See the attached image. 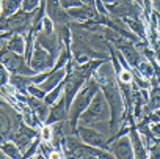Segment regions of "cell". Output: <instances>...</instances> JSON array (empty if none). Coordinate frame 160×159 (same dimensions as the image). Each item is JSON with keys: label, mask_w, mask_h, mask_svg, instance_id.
Returning a JSON list of instances; mask_svg holds the SVG:
<instances>
[{"label": "cell", "mask_w": 160, "mask_h": 159, "mask_svg": "<svg viewBox=\"0 0 160 159\" xmlns=\"http://www.w3.org/2000/svg\"><path fill=\"white\" fill-rule=\"evenodd\" d=\"M94 88H96L94 85H93V87H88L87 90H83L82 93H80V96H77L75 104H74V107H72V118H74V121H75V118L78 117V114L82 112V109L90 103V99H91V95H93Z\"/></svg>", "instance_id": "obj_2"}, {"label": "cell", "mask_w": 160, "mask_h": 159, "mask_svg": "<svg viewBox=\"0 0 160 159\" xmlns=\"http://www.w3.org/2000/svg\"><path fill=\"white\" fill-rule=\"evenodd\" d=\"M3 150H5V151H8L11 156H18V150H14V146H13L11 143H7V145L3 146Z\"/></svg>", "instance_id": "obj_10"}, {"label": "cell", "mask_w": 160, "mask_h": 159, "mask_svg": "<svg viewBox=\"0 0 160 159\" xmlns=\"http://www.w3.org/2000/svg\"><path fill=\"white\" fill-rule=\"evenodd\" d=\"M154 132H155L157 135H160V125H157V126H154Z\"/></svg>", "instance_id": "obj_15"}, {"label": "cell", "mask_w": 160, "mask_h": 159, "mask_svg": "<svg viewBox=\"0 0 160 159\" xmlns=\"http://www.w3.org/2000/svg\"><path fill=\"white\" fill-rule=\"evenodd\" d=\"M42 134H44L42 137H44V139L47 140V139L50 137V129H49V128H44V131H42Z\"/></svg>", "instance_id": "obj_14"}, {"label": "cell", "mask_w": 160, "mask_h": 159, "mask_svg": "<svg viewBox=\"0 0 160 159\" xmlns=\"http://www.w3.org/2000/svg\"><path fill=\"white\" fill-rule=\"evenodd\" d=\"M105 114H107V106H105L104 98L102 96H96V99L93 101L90 110L85 114L83 120L85 121H90V120L91 121H98V120H102Z\"/></svg>", "instance_id": "obj_1"}, {"label": "cell", "mask_w": 160, "mask_h": 159, "mask_svg": "<svg viewBox=\"0 0 160 159\" xmlns=\"http://www.w3.org/2000/svg\"><path fill=\"white\" fill-rule=\"evenodd\" d=\"M160 146H154L152 148V156H155V157H160Z\"/></svg>", "instance_id": "obj_13"}, {"label": "cell", "mask_w": 160, "mask_h": 159, "mask_svg": "<svg viewBox=\"0 0 160 159\" xmlns=\"http://www.w3.org/2000/svg\"><path fill=\"white\" fill-rule=\"evenodd\" d=\"M64 115V112H63V103L55 109V112H52V115H50V118H49V121H52V120H58V118H61Z\"/></svg>", "instance_id": "obj_7"}, {"label": "cell", "mask_w": 160, "mask_h": 159, "mask_svg": "<svg viewBox=\"0 0 160 159\" xmlns=\"http://www.w3.org/2000/svg\"><path fill=\"white\" fill-rule=\"evenodd\" d=\"M61 77H63V71H60V72H57L55 76H52V77L49 79V81H47V82L44 84V88H52V87H53V85H55V84H57V82L60 81V79H61Z\"/></svg>", "instance_id": "obj_5"}, {"label": "cell", "mask_w": 160, "mask_h": 159, "mask_svg": "<svg viewBox=\"0 0 160 159\" xmlns=\"http://www.w3.org/2000/svg\"><path fill=\"white\" fill-rule=\"evenodd\" d=\"M151 103H152L154 107L160 106V90H158V88H155V90L152 92V95H151Z\"/></svg>", "instance_id": "obj_8"}, {"label": "cell", "mask_w": 160, "mask_h": 159, "mask_svg": "<svg viewBox=\"0 0 160 159\" xmlns=\"http://www.w3.org/2000/svg\"><path fill=\"white\" fill-rule=\"evenodd\" d=\"M121 81H122V82H129V81H130V74L124 71V72L121 74Z\"/></svg>", "instance_id": "obj_11"}, {"label": "cell", "mask_w": 160, "mask_h": 159, "mask_svg": "<svg viewBox=\"0 0 160 159\" xmlns=\"http://www.w3.org/2000/svg\"><path fill=\"white\" fill-rule=\"evenodd\" d=\"M155 3H157V5L160 7V0H155Z\"/></svg>", "instance_id": "obj_16"}, {"label": "cell", "mask_w": 160, "mask_h": 159, "mask_svg": "<svg viewBox=\"0 0 160 159\" xmlns=\"http://www.w3.org/2000/svg\"><path fill=\"white\" fill-rule=\"evenodd\" d=\"M11 49L22 50V41H21V38H16V40H13V43H11Z\"/></svg>", "instance_id": "obj_9"}, {"label": "cell", "mask_w": 160, "mask_h": 159, "mask_svg": "<svg viewBox=\"0 0 160 159\" xmlns=\"http://www.w3.org/2000/svg\"><path fill=\"white\" fill-rule=\"evenodd\" d=\"M19 3V0H3V5H5V13H11Z\"/></svg>", "instance_id": "obj_6"}, {"label": "cell", "mask_w": 160, "mask_h": 159, "mask_svg": "<svg viewBox=\"0 0 160 159\" xmlns=\"http://www.w3.org/2000/svg\"><path fill=\"white\" fill-rule=\"evenodd\" d=\"M115 153H116V156H119V157H129V156H130V143H129L126 139L119 140V142L115 145Z\"/></svg>", "instance_id": "obj_4"}, {"label": "cell", "mask_w": 160, "mask_h": 159, "mask_svg": "<svg viewBox=\"0 0 160 159\" xmlns=\"http://www.w3.org/2000/svg\"><path fill=\"white\" fill-rule=\"evenodd\" d=\"M35 3H36V0H25V8H27V10H30Z\"/></svg>", "instance_id": "obj_12"}, {"label": "cell", "mask_w": 160, "mask_h": 159, "mask_svg": "<svg viewBox=\"0 0 160 159\" xmlns=\"http://www.w3.org/2000/svg\"><path fill=\"white\" fill-rule=\"evenodd\" d=\"M80 132H82V137H83L88 143H91V145H101V143H104L102 135H99V134L94 132V131H90V129H80Z\"/></svg>", "instance_id": "obj_3"}]
</instances>
